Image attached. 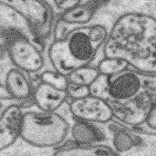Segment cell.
I'll use <instances>...</instances> for the list:
<instances>
[{"label": "cell", "instance_id": "10", "mask_svg": "<svg viewBox=\"0 0 156 156\" xmlns=\"http://www.w3.org/2000/svg\"><path fill=\"white\" fill-rule=\"evenodd\" d=\"M18 34H24L44 48H47L23 15L12 8L0 2V45L3 48L9 37Z\"/></svg>", "mask_w": 156, "mask_h": 156}, {"label": "cell", "instance_id": "22", "mask_svg": "<svg viewBox=\"0 0 156 156\" xmlns=\"http://www.w3.org/2000/svg\"><path fill=\"white\" fill-rule=\"evenodd\" d=\"M111 0H88L87 3L92 10L96 13L100 9L106 6L110 2Z\"/></svg>", "mask_w": 156, "mask_h": 156}, {"label": "cell", "instance_id": "20", "mask_svg": "<svg viewBox=\"0 0 156 156\" xmlns=\"http://www.w3.org/2000/svg\"><path fill=\"white\" fill-rule=\"evenodd\" d=\"M68 97L72 100L80 99L90 95L89 87L68 83L66 89Z\"/></svg>", "mask_w": 156, "mask_h": 156}, {"label": "cell", "instance_id": "21", "mask_svg": "<svg viewBox=\"0 0 156 156\" xmlns=\"http://www.w3.org/2000/svg\"><path fill=\"white\" fill-rule=\"evenodd\" d=\"M55 9L61 12L69 10L81 3L83 0H51Z\"/></svg>", "mask_w": 156, "mask_h": 156}, {"label": "cell", "instance_id": "18", "mask_svg": "<svg viewBox=\"0 0 156 156\" xmlns=\"http://www.w3.org/2000/svg\"><path fill=\"white\" fill-rule=\"evenodd\" d=\"M89 34L92 42L101 48L107 37L108 32L103 25L94 24L89 26Z\"/></svg>", "mask_w": 156, "mask_h": 156}, {"label": "cell", "instance_id": "15", "mask_svg": "<svg viewBox=\"0 0 156 156\" xmlns=\"http://www.w3.org/2000/svg\"><path fill=\"white\" fill-rule=\"evenodd\" d=\"M100 75L97 67L83 66L75 70L66 76L68 83L89 87Z\"/></svg>", "mask_w": 156, "mask_h": 156}, {"label": "cell", "instance_id": "6", "mask_svg": "<svg viewBox=\"0 0 156 156\" xmlns=\"http://www.w3.org/2000/svg\"><path fill=\"white\" fill-rule=\"evenodd\" d=\"M20 13L46 47L52 40L57 13L51 0H0Z\"/></svg>", "mask_w": 156, "mask_h": 156}, {"label": "cell", "instance_id": "17", "mask_svg": "<svg viewBox=\"0 0 156 156\" xmlns=\"http://www.w3.org/2000/svg\"><path fill=\"white\" fill-rule=\"evenodd\" d=\"M40 81L48 83L56 88L66 90L68 81L66 76L54 70H47L39 75Z\"/></svg>", "mask_w": 156, "mask_h": 156}, {"label": "cell", "instance_id": "19", "mask_svg": "<svg viewBox=\"0 0 156 156\" xmlns=\"http://www.w3.org/2000/svg\"><path fill=\"white\" fill-rule=\"evenodd\" d=\"M33 104V101H23L9 96H0V118L5 113L7 110L12 106L17 105L23 108L28 107Z\"/></svg>", "mask_w": 156, "mask_h": 156}, {"label": "cell", "instance_id": "12", "mask_svg": "<svg viewBox=\"0 0 156 156\" xmlns=\"http://www.w3.org/2000/svg\"><path fill=\"white\" fill-rule=\"evenodd\" d=\"M66 90L40 81L34 87L33 100L42 111L54 112L65 104L68 98Z\"/></svg>", "mask_w": 156, "mask_h": 156}, {"label": "cell", "instance_id": "5", "mask_svg": "<svg viewBox=\"0 0 156 156\" xmlns=\"http://www.w3.org/2000/svg\"><path fill=\"white\" fill-rule=\"evenodd\" d=\"M104 131L108 145L118 156H156V135L134 130L113 118L97 123Z\"/></svg>", "mask_w": 156, "mask_h": 156}, {"label": "cell", "instance_id": "11", "mask_svg": "<svg viewBox=\"0 0 156 156\" xmlns=\"http://www.w3.org/2000/svg\"><path fill=\"white\" fill-rule=\"evenodd\" d=\"M23 113L22 108L15 105L0 118V152L11 147L20 138Z\"/></svg>", "mask_w": 156, "mask_h": 156}, {"label": "cell", "instance_id": "1", "mask_svg": "<svg viewBox=\"0 0 156 156\" xmlns=\"http://www.w3.org/2000/svg\"><path fill=\"white\" fill-rule=\"evenodd\" d=\"M105 58L124 59L136 70L156 74V20L140 12L125 13L104 43Z\"/></svg>", "mask_w": 156, "mask_h": 156}, {"label": "cell", "instance_id": "23", "mask_svg": "<svg viewBox=\"0 0 156 156\" xmlns=\"http://www.w3.org/2000/svg\"><path fill=\"white\" fill-rule=\"evenodd\" d=\"M5 53V51L4 48L0 45V60L2 58Z\"/></svg>", "mask_w": 156, "mask_h": 156}, {"label": "cell", "instance_id": "14", "mask_svg": "<svg viewBox=\"0 0 156 156\" xmlns=\"http://www.w3.org/2000/svg\"><path fill=\"white\" fill-rule=\"evenodd\" d=\"M55 156H118L112 148L105 144L79 145L72 141L55 150Z\"/></svg>", "mask_w": 156, "mask_h": 156}, {"label": "cell", "instance_id": "4", "mask_svg": "<svg viewBox=\"0 0 156 156\" xmlns=\"http://www.w3.org/2000/svg\"><path fill=\"white\" fill-rule=\"evenodd\" d=\"M70 129L69 122L57 112H27L22 117L20 138L37 148H56L64 143Z\"/></svg>", "mask_w": 156, "mask_h": 156}, {"label": "cell", "instance_id": "3", "mask_svg": "<svg viewBox=\"0 0 156 156\" xmlns=\"http://www.w3.org/2000/svg\"><path fill=\"white\" fill-rule=\"evenodd\" d=\"M89 88L90 95L123 105L145 92L156 91V74L128 68L114 75L100 74Z\"/></svg>", "mask_w": 156, "mask_h": 156}, {"label": "cell", "instance_id": "9", "mask_svg": "<svg viewBox=\"0 0 156 156\" xmlns=\"http://www.w3.org/2000/svg\"><path fill=\"white\" fill-rule=\"evenodd\" d=\"M156 103V91L145 92L134 100L123 105L109 104L114 118L129 127L144 123L151 107Z\"/></svg>", "mask_w": 156, "mask_h": 156}, {"label": "cell", "instance_id": "16", "mask_svg": "<svg viewBox=\"0 0 156 156\" xmlns=\"http://www.w3.org/2000/svg\"><path fill=\"white\" fill-rule=\"evenodd\" d=\"M129 64L124 59L115 58H105L100 62L97 69L100 74L112 75L129 68Z\"/></svg>", "mask_w": 156, "mask_h": 156}, {"label": "cell", "instance_id": "2", "mask_svg": "<svg viewBox=\"0 0 156 156\" xmlns=\"http://www.w3.org/2000/svg\"><path fill=\"white\" fill-rule=\"evenodd\" d=\"M89 26L50 42L46 51L52 69L67 76L78 68L90 65L100 48L90 39Z\"/></svg>", "mask_w": 156, "mask_h": 156}, {"label": "cell", "instance_id": "7", "mask_svg": "<svg viewBox=\"0 0 156 156\" xmlns=\"http://www.w3.org/2000/svg\"><path fill=\"white\" fill-rule=\"evenodd\" d=\"M3 48L13 66L29 75L39 74L45 66L46 49L26 35L10 37Z\"/></svg>", "mask_w": 156, "mask_h": 156}, {"label": "cell", "instance_id": "13", "mask_svg": "<svg viewBox=\"0 0 156 156\" xmlns=\"http://www.w3.org/2000/svg\"><path fill=\"white\" fill-rule=\"evenodd\" d=\"M75 120L73 125H70V129L72 140L74 143L82 145H108L104 131L96 123Z\"/></svg>", "mask_w": 156, "mask_h": 156}, {"label": "cell", "instance_id": "8", "mask_svg": "<svg viewBox=\"0 0 156 156\" xmlns=\"http://www.w3.org/2000/svg\"><path fill=\"white\" fill-rule=\"evenodd\" d=\"M69 110L74 119L93 123H106L114 117L112 108L106 101L91 95L72 100Z\"/></svg>", "mask_w": 156, "mask_h": 156}]
</instances>
